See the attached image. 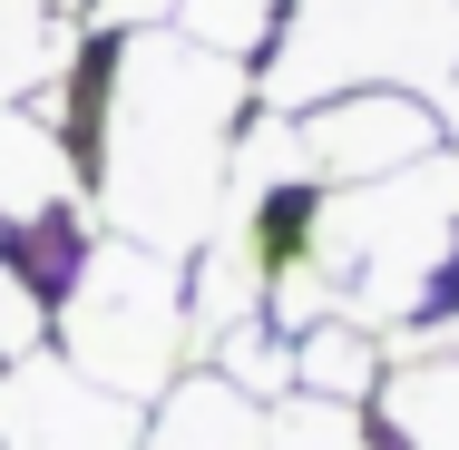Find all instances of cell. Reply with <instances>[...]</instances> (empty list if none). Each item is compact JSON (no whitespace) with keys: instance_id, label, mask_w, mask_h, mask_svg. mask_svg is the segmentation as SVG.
Segmentation results:
<instances>
[{"instance_id":"obj_3","label":"cell","mask_w":459,"mask_h":450,"mask_svg":"<svg viewBox=\"0 0 459 450\" xmlns=\"http://www.w3.org/2000/svg\"><path fill=\"white\" fill-rule=\"evenodd\" d=\"M137 431H147V401L98 392L59 353L0 362V450H137Z\"/></svg>"},{"instance_id":"obj_1","label":"cell","mask_w":459,"mask_h":450,"mask_svg":"<svg viewBox=\"0 0 459 450\" xmlns=\"http://www.w3.org/2000/svg\"><path fill=\"white\" fill-rule=\"evenodd\" d=\"M49 353L117 401H157L177 372H195L186 265L127 245V235H89V255L69 265L59 304H49Z\"/></svg>"},{"instance_id":"obj_5","label":"cell","mask_w":459,"mask_h":450,"mask_svg":"<svg viewBox=\"0 0 459 450\" xmlns=\"http://www.w3.org/2000/svg\"><path fill=\"white\" fill-rule=\"evenodd\" d=\"M362 411L391 450H459V353H391Z\"/></svg>"},{"instance_id":"obj_2","label":"cell","mask_w":459,"mask_h":450,"mask_svg":"<svg viewBox=\"0 0 459 450\" xmlns=\"http://www.w3.org/2000/svg\"><path fill=\"white\" fill-rule=\"evenodd\" d=\"M274 118L293 128V167L313 186H381L450 147L440 108L420 89H333L313 108H274Z\"/></svg>"},{"instance_id":"obj_4","label":"cell","mask_w":459,"mask_h":450,"mask_svg":"<svg viewBox=\"0 0 459 450\" xmlns=\"http://www.w3.org/2000/svg\"><path fill=\"white\" fill-rule=\"evenodd\" d=\"M137 450H264V401H245L225 372H177L157 401H147V431Z\"/></svg>"},{"instance_id":"obj_6","label":"cell","mask_w":459,"mask_h":450,"mask_svg":"<svg viewBox=\"0 0 459 450\" xmlns=\"http://www.w3.org/2000/svg\"><path fill=\"white\" fill-rule=\"evenodd\" d=\"M264 450H391L371 431V411L352 401H313V392H283L264 411Z\"/></svg>"}]
</instances>
